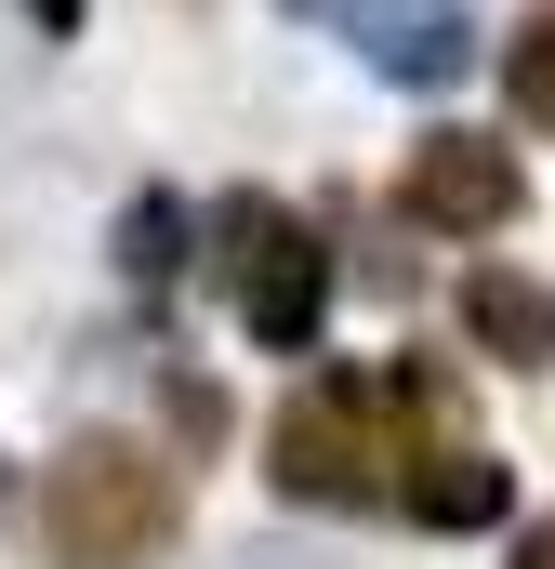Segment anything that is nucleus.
I'll return each mask as SVG.
<instances>
[{"instance_id": "nucleus-8", "label": "nucleus", "mask_w": 555, "mask_h": 569, "mask_svg": "<svg viewBox=\"0 0 555 569\" xmlns=\"http://www.w3.org/2000/svg\"><path fill=\"white\" fill-rule=\"evenodd\" d=\"M503 80H516V107H529V120L555 133V0L529 13V27H516V53H503Z\"/></svg>"}, {"instance_id": "nucleus-10", "label": "nucleus", "mask_w": 555, "mask_h": 569, "mask_svg": "<svg viewBox=\"0 0 555 569\" xmlns=\"http://www.w3.org/2000/svg\"><path fill=\"white\" fill-rule=\"evenodd\" d=\"M529 569H555V530H529Z\"/></svg>"}, {"instance_id": "nucleus-3", "label": "nucleus", "mask_w": 555, "mask_h": 569, "mask_svg": "<svg viewBox=\"0 0 555 569\" xmlns=\"http://www.w3.org/2000/svg\"><path fill=\"white\" fill-rule=\"evenodd\" d=\"M265 463H278L291 503H397V477H384L397 450H371L344 398H291V411L265 425Z\"/></svg>"}, {"instance_id": "nucleus-11", "label": "nucleus", "mask_w": 555, "mask_h": 569, "mask_svg": "<svg viewBox=\"0 0 555 569\" xmlns=\"http://www.w3.org/2000/svg\"><path fill=\"white\" fill-rule=\"evenodd\" d=\"M239 569H304V557H239Z\"/></svg>"}, {"instance_id": "nucleus-1", "label": "nucleus", "mask_w": 555, "mask_h": 569, "mask_svg": "<svg viewBox=\"0 0 555 569\" xmlns=\"http://www.w3.org/2000/svg\"><path fill=\"white\" fill-rule=\"evenodd\" d=\"M172 530H185V490L133 437H80L40 463V557L53 569H145Z\"/></svg>"}, {"instance_id": "nucleus-2", "label": "nucleus", "mask_w": 555, "mask_h": 569, "mask_svg": "<svg viewBox=\"0 0 555 569\" xmlns=\"http://www.w3.org/2000/svg\"><path fill=\"white\" fill-rule=\"evenodd\" d=\"M212 239H225L212 266H225V291H239V331L278 345V358H304L317 318H331V252H317V226L278 212V199H225Z\"/></svg>"}, {"instance_id": "nucleus-9", "label": "nucleus", "mask_w": 555, "mask_h": 569, "mask_svg": "<svg viewBox=\"0 0 555 569\" xmlns=\"http://www.w3.org/2000/svg\"><path fill=\"white\" fill-rule=\"evenodd\" d=\"M172 239H185L172 199H145V212H133V279H172Z\"/></svg>"}, {"instance_id": "nucleus-5", "label": "nucleus", "mask_w": 555, "mask_h": 569, "mask_svg": "<svg viewBox=\"0 0 555 569\" xmlns=\"http://www.w3.org/2000/svg\"><path fill=\"white\" fill-rule=\"evenodd\" d=\"M304 13H331V27H357V40H371V67H384V80H423V93L476 67V40H463V13H384V0H304Z\"/></svg>"}, {"instance_id": "nucleus-6", "label": "nucleus", "mask_w": 555, "mask_h": 569, "mask_svg": "<svg viewBox=\"0 0 555 569\" xmlns=\"http://www.w3.org/2000/svg\"><path fill=\"white\" fill-rule=\"evenodd\" d=\"M463 331H476L490 358L543 371V358H555V291H543V279H516V266H476V279H463Z\"/></svg>"}, {"instance_id": "nucleus-4", "label": "nucleus", "mask_w": 555, "mask_h": 569, "mask_svg": "<svg viewBox=\"0 0 555 569\" xmlns=\"http://www.w3.org/2000/svg\"><path fill=\"white\" fill-rule=\"evenodd\" d=\"M516 199H529L516 146H490V133H423L411 146V212H423V226L490 239V226H516Z\"/></svg>"}, {"instance_id": "nucleus-7", "label": "nucleus", "mask_w": 555, "mask_h": 569, "mask_svg": "<svg viewBox=\"0 0 555 569\" xmlns=\"http://www.w3.org/2000/svg\"><path fill=\"white\" fill-rule=\"evenodd\" d=\"M397 503H411L423 530H490V517L516 503V477H503L490 450H436V463H411V477H397Z\"/></svg>"}]
</instances>
